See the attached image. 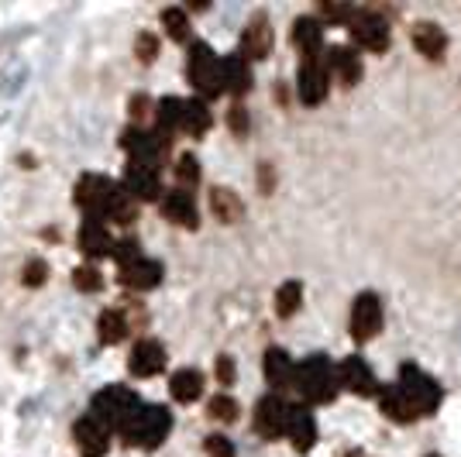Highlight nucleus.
Returning a JSON list of instances; mask_svg holds the SVG:
<instances>
[{
  "label": "nucleus",
  "mask_w": 461,
  "mask_h": 457,
  "mask_svg": "<svg viewBox=\"0 0 461 457\" xmlns=\"http://www.w3.org/2000/svg\"><path fill=\"white\" fill-rule=\"evenodd\" d=\"M441 399H444L441 381L434 379V375H427L417 364L406 362L400 368V379L393 381V385H383L379 409H383L385 419L406 426V423H413V419L420 417H434Z\"/></svg>",
  "instance_id": "nucleus-1"
},
{
  "label": "nucleus",
  "mask_w": 461,
  "mask_h": 457,
  "mask_svg": "<svg viewBox=\"0 0 461 457\" xmlns=\"http://www.w3.org/2000/svg\"><path fill=\"white\" fill-rule=\"evenodd\" d=\"M293 389H300V396L310 406H327V402L338 399L341 379H338V368L330 364L327 354H310V358H303V362L296 364Z\"/></svg>",
  "instance_id": "nucleus-2"
},
{
  "label": "nucleus",
  "mask_w": 461,
  "mask_h": 457,
  "mask_svg": "<svg viewBox=\"0 0 461 457\" xmlns=\"http://www.w3.org/2000/svg\"><path fill=\"white\" fill-rule=\"evenodd\" d=\"M117 434L128 440L131 447H141V451H158V447H162V440L173 434V413H169L166 406H145V402H141V409H138L135 417L128 419Z\"/></svg>",
  "instance_id": "nucleus-3"
},
{
  "label": "nucleus",
  "mask_w": 461,
  "mask_h": 457,
  "mask_svg": "<svg viewBox=\"0 0 461 457\" xmlns=\"http://www.w3.org/2000/svg\"><path fill=\"white\" fill-rule=\"evenodd\" d=\"M186 79L200 94V100H213L224 94V79H221V58L207 41H193L186 52Z\"/></svg>",
  "instance_id": "nucleus-4"
},
{
  "label": "nucleus",
  "mask_w": 461,
  "mask_h": 457,
  "mask_svg": "<svg viewBox=\"0 0 461 457\" xmlns=\"http://www.w3.org/2000/svg\"><path fill=\"white\" fill-rule=\"evenodd\" d=\"M138 409H141V399H138L135 389H128V385H104L94 396V402H90V413L104 426H111V430H121Z\"/></svg>",
  "instance_id": "nucleus-5"
},
{
  "label": "nucleus",
  "mask_w": 461,
  "mask_h": 457,
  "mask_svg": "<svg viewBox=\"0 0 461 457\" xmlns=\"http://www.w3.org/2000/svg\"><path fill=\"white\" fill-rule=\"evenodd\" d=\"M348 31H351V41H355L358 49L375 52V56H383L385 49H389V41H393L389 21H385V14L383 11H375V7L355 11V18H351V24H348Z\"/></svg>",
  "instance_id": "nucleus-6"
},
{
  "label": "nucleus",
  "mask_w": 461,
  "mask_h": 457,
  "mask_svg": "<svg viewBox=\"0 0 461 457\" xmlns=\"http://www.w3.org/2000/svg\"><path fill=\"white\" fill-rule=\"evenodd\" d=\"M124 193L135 200V203H145V200H155L162 193V166L152 162V158H128V169H124Z\"/></svg>",
  "instance_id": "nucleus-7"
},
{
  "label": "nucleus",
  "mask_w": 461,
  "mask_h": 457,
  "mask_svg": "<svg viewBox=\"0 0 461 457\" xmlns=\"http://www.w3.org/2000/svg\"><path fill=\"white\" fill-rule=\"evenodd\" d=\"M286 419H289V406L283 402L279 392H269L255 402V413H251V430L262 440H279L286 437Z\"/></svg>",
  "instance_id": "nucleus-8"
},
{
  "label": "nucleus",
  "mask_w": 461,
  "mask_h": 457,
  "mask_svg": "<svg viewBox=\"0 0 461 457\" xmlns=\"http://www.w3.org/2000/svg\"><path fill=\"white\" fill-rule=\"evenodd\" d=\"M383 330V300L375 292H358L351 303V337L358 344H368Z\"/></svg>",
  "instance_id": "nucleus-9"
},
{
  "label": "nucleus",
  "mask_w": 461,
  "mask_h": 457,
  "mask_svg": "<svg viewBox=\"0 0 461 457\" xmlns=\"http://www.w3.org/2000/svg\"><path fill=\"white\" fill-rule=\"evenodd\" d=\"M114 190H117L114 179H107V175H100V172H83L73 200H77L79 210H86V217H100V220H104V210L111 203Z\"/></svg>",
  "instance_id": "nucleus-10"
},
{
  "label": "nucleus",
  "mask_w": 461,
  "mask_h": 457,
  "mask_svg": "<svg viewBox=\"0 0 461 457\" xmlns=\"http://www.w3.org/2000/svg\"><path fill=\"white\" fill-rule=\"evenodd\" d=\"M338 379H341V389L355 392V396H362V399L383 392V385H379V379H375V372H372L366 358H358V354H348L345 362L338 364Z\"/></svg>",
  "instance_id": "nucleus-11"
},
{
  "label": "nucleus",
  "mask_w": 461,
  "mask_h": 457,
  "mask_svg": "<svg viewBox=\"0 0 461 457\" xmlns=\"http://www.w3.org/2000/svg\"><path fill=\"white\" fill-rule=\"evenodd\" d=\"M73 437H77L79 457H107L111 451V426H104L94 413H83L73 423Z\"/></svg>",
  "instance_id": "nucleus-12"
},
{
  "label": "nucleus",
  "mask_w": 461,
  "mask_h": 457,
  "mask_svg": "<svg viewBox=\"0 0 461 457\" xmlns=\"http://www.w3.org/2000/svg\"><path fill=\"white\" fill-rule=\"evenodd\" d=\"M327 94H330V73L324 69V62L321 58L300 62V73H296V96H300V103L317 107V103L327 100Z\"/></svg>",
  "instance_id": "nucleus-13"
},
{
  "label": "nucleus",
  "mask_w": 461,
  "mask_h": 457,
  "mask_svg": "<svg viewBox=\"0 0 461 457\" xmlns=\"http://www.w3.org/2000/svg\"><path fill=\"white\" fill-rule=\"evenodd\" d=\"M272 24H269V14L266 11H255L249 18V24L241 28V56L249 58V62H262V58H269L272 52Z\"/></svg>",
  "instance_id": "nucleus-14"
},
{
  "label": "nucleus",
  "mask_w": 461,
  "mask_h": 457,
  "mask_svg": "<svg viewBox=\"0 0 461 457\" xmlns=\"http://www.w3.org/2000/svg\"><path fill=\"white\" fill-rule=\"evenodd\" d=\"M166 347L155 341V337H138L131 347V358H128V372L135 379H155L166 372Z\"/></svg>",
  "instance_id": "nucleus-15"
},
{
  "label": "nucleus",
  "mask_w": 461,
  "mask_h": 457,
  "mask_svg": "<svg viewBox=\"0 0 461 457\" xmlns=\"http://www.w3.org/2000/svg\"><path fill=\"white\" fill-rule=\"evenodd\" d=\"M158 210H162V217H166V220H173L176 228H186V230L200 228V210H196V200H193V193L179 190V186H176V190H166Z\"/></svg>",
  "instance_id": "nucleus-16"
},
{
  "label": "nucleus",
  "mask_w": 461,
  "mask_h": 457,
  "mask_svg": "<svg viewBox=\"0 0 461 457\" xmlns=\"http://www.w3.org/2000/svg\"><path fill=\"white\" fill-rule=\"evenodd\" d=\"M77 248L86 258H107V255H114V237L100 217H86L77 230Z\"/></svg>",
  "instance_id": "nucleus-17"
},
{
  "label": "nucleus",
  "mask_w": 461,
  "mask_h": 457,
  "mask_svg": "<svg viewBox=\"0 0 461 457\" xmlns=\"http://www.w3.org/2000/svg\"><path fill=\"white\" fill-rule=\"evenodd\" d=\"M293 45L296 52L303 56V62H313V58L324 56V24L313 18V14H303V18L293 21Z\"/></svg>",
  "instance_id": "nucleus-18"
},
{
  "label": "nucleus",
  "mask_w": 461,
  "mask_h": 457,
  "mask_svg": "<svg viewBox=\"0 0 461 457\" xmlns=\"http://www.w3.org/2000/svg\"><path fill=\"white\" fill-rule=\"evenodd\" d=\"M324 69L327 73H334V79H338L341 86H355V83H362V58H358L355 49H348V45H334V49H327Z\"/></svg>",
  "instance_id": "nucleus-19"
},
{
  "label": "nucleus",
  "mask_w": 461,
  "mask_h": 457,
  "mask_svg": "<svg viewBox=\"0 0 461 457\" xmlns=\"http://www.w3.org/2000/svg\"><path fill=\"white\" fill-rule=\"evenodd\" d=\"M410 41L427 62H441L444 52H447V35H444V28L438 21H417L410 28Z\"/></svg>",
  "instance_id": "nucleus-20"
},
{
  "label": "nucleus",
  "mask_w": 461,
  "mask_h": 457,
  "mask_svg": "<svg viewBox=\"0 0 461 457\" xmlns=\"http://www.w3.org/2000/svg\"><path fill=\"white\" fill-rule=\"evenodd\" d=\"M286 437L293 444V451H300V454H307L310 447L317 444V417L310 413L307 406H289Z\"/></svg>",
  "instance_id": "nucleus-21"
},
{
  "label": "nucleus",
  "mask_w": 461,
  "mask_h": 457,
  "mask_svg": "<svg viewBox=\"0 0 461 457\" xmlns=\"http://www.w3.org/2000/svg\"><path fill=\"white\" fill-rule=\"evenodd\" d=\"M221 79H224V94H230V96L251 94V86H255L251 62L241 56V52H230V56L221 58Z\"/></svg>",
  "instance_id": "nucleus-22"
},
{
  "label": "nucleus",
  "mask_w": 461,
  "mask_h": 457,
  "mask_svg": "<svg viewBox=\"0 0 461 457\" xmlns=\"http://www.w3.org/2000/svg\"><path fill=\"white\" fill-rule=\"evenodd\" d=\"M162 282V262H155V258H138L135 265L121 268V286L131 289V292H149Z\"/></svg>",
  "instance_id": "nucleus-23"
},
{
  "label": "nucleus",
  "mask_w": 461,
  "mask_h": 457,
  "mask_svg": "<svg viewBox=\"0 0 461 457\" xmlns=\"http://www.w3.org/2000/svg\"><path fill=\"white\" fill-rule=\"evenodd\" d=\"M262 372H266V381L272 385V392H283V389H289L293 379H296V362L289 358L283 347H269Z\"/></svg>",
  "instance_id": "nucleus-24"
},
{
  "label": "nucleus",
  "mask_w": 461,
  "mask_h": 457,
  "mask_svg": "<svg viewBox=\"0 0 461 457\" xmlns=\"http://www.w3.org/2000/svg\"><path fill=\"white\" fill-rule=\"evenodd\" d=\"M169 396L176 402H183V406H193V402L203 396V372L200 368H179L173 372V379H169Z\"/></svg>",
  "instance_id": "nucleus-25"
},
{
  "label": "nucleus",
  "mask_w": 461,
  "mask_h": 457,
  "mask_svg": "<svg viewBox=\"0 0 461 457\" xmlns=\"http://www.w3.org/2000/svg\"><path fill=\"white\" fill-rule=\"evenodd\" d=\"M211 213L221 224H238L245 217V203L230 186H213L211 190Z\"/></svg>",
  "instance_id": "nucleus-26"
},
{
  "label": "nucleus",
  "mask_w": 461,
  "mask_h": 457,
  "mask_svg": "<svg viewBox=\"0 0 461 457\" xmlns=\"http://www.w3.org/2000/svg\"><path fill=\"white\" fill-rule=\"evenodd\" d=\"M128 330H131V320H128V313L124 309H104L100 317H96V334H100V344H121L128 337Z\"/></svg>",
  "instance_id": "nucleus-27"
},
{
  "label": "nucleus",
  "mask_w": 461,
  "mask_h": 457,
  "mask_svg": "<svg viewBox=\"0 0 461 457\" xmlns=\"http://www.w3.org/2000/svg\"><path fill=\"white\" fill-rule=\"evenodd\" d=\"M183 111H186V100H179V96H162V100H155V131L162 134H173L183 128Z\"/></svg>",
  "instance_id": "nucleus-28"
},
{
  "label": "nucleus",
  "mask_w": 461,
  "mask_h": 457,
  "mask_svg": "<svg viewBox=\"0 0 461 457\" xmlns=\"http://www.w3.org/2000/svg\"><path fill=\"white\" fill-rule=\"evenodd\" d=\"M211 128H213V114H211V107H207V100H200V96L186 100V111H183V128H179V131H186L190 138H203Z\"/></svg>",
  "instance_id": "nucleus-29"
},
{
  "label": "nucleus",
  "mask_w": 461,
  "mask_h": 457,
  "mask_svg": "<svg viewBox=\"0 0 461 457\" xmlns=\"http://www.w3.org/2000/svg\"><path fill=\"white\" fill-rule=\"evenodd\" d=\"M117 224V228H131L138 220V203L124 193V186L117 183L114 196H111V203H107V210H104V224Z\"/></svg>",
  "instance_id": "nucleus-30"
},
{
  "label": "nucleus",
  "mask_w": 461,
  "mask_h": 457,
  "mask_svg": "<svg viewBox=\"0 0 461 457\" xmlns=\"http://www.w3.org/2000/svg\"><path fill=\"white\" fill-rule=\"evenodd\" d=\"M276 317H283V320H289V317H296L300 313V306H303V286L296 282V279H289V282H283V286L276 289Z\"/></svg>",
  "instance_id": "nucleus-31"
},
{
  "label": "nucleus",
  "mask_w": 461,
  "mask_h": 457,
  "mask_svg": "<svg viewBox=\"0 0 461 457\" xmlns=\"http://www.w3.org/2000/svg\"><path fill=\"white\" fill-rule=\"evenodd\" d=\"M162 28H166V35L173 41H190V35H193L190 11H183V7H166V11H162Z\"/></svg>",
  "instance_id": "nucleus-32"
},
{
  "label": "nucleus",
  "mask_w": 461,
  "mask_h": 457,
  "mask_svg": "<svg viewBox=\"0 0 461 457\" xmlns=\"http://www.w3.org/2000/svg\"><path fill=\"white\" fill-rule=\"evenodd\" d=\"M207 417L213 419V423H238V417H241V406H238V399H230L228 392H217L213 399H207Z\"/></svg>",
  "instance_id": "nucleus-33"
},
{
  "label": "nucleus",
  "mask_w": 461,
  "mask_h": 457,
  "mask_svg": "<svg viewBox=\"0 0 461 457\" xmlns=\"http://www.w3.org/2000/svg\"><path fill=\"white\" fill-rule=\"evenodd\" d=\"M173 172H176V183H179V190H196L200 186V158L193 152H186V155H179L176 158V166H173Z\"/></svg>",
  "instance_id": "nucleus-34"
},
{
  "label": "nucleus",
  "mask_w": 461,
  "mask_h": 457,
  "mask_svg": "<svg viewBox=\"0 0 461 457\" xmlns=\"http://www.w3.org/2000/svg\"><path fill=\"white\" fill-rule=\"evenodd\" d=\"M73 286H77L79 292H86V296H94V292H100L107 282H104V275H100L96 265H79L77 272H73Z\"/></svg>",
  "instance_id": "nucleus-35"
},
{
  "label": "nucleus",
  "mask_w": 461,
  "mask_h": 457,
  "mask_svg": "<svg viewBox=\"0 0 461 457\" xmlns=\"http://www.w3.org/2000/svg\"><path fill=\"white\" fill-rule=\"evenodd\" d=\"M21 282L28 289H41L49 282V262L45 258H28L24 268H21Z\"/></svg>",
  "instance_id": "nucleus-36"
},
{
  "label": "nucleus",
  "mask_w": 461,
  "mask_h": 457,
  "mask_svg": "<svg viewBox=\"0 0 461 457\" xmlns=\"http://www.w3.org/2000/svg\"><path fill=\"white\" fill-rule=\"evenodd\" d=\"M355 11H358V7H348V4H321V7H317V21H321V24H327V21H330V24H351Z\"/></svg>",
  "instance_id": "nucleus-37"
},
{
  "label": "nucleus",
  "mask_w": 461,
  "mask_h": 457,
  "mask_svg": "<svg viewBox=\"0 0 461 457\" xmlns=\"http://www.w3.org/2000/svg\"><path fill=\"white\" fill-rule=\"evenodd\" d=\"M114 258L121 268L135 265L138 258H141V245H138V237H121V241H114Z\"/></svg>",
  "instance_id": "nucleus-38"
},
{
  "label": "nucleus",
  "mask_w": 461,
  "mask_h": 457,
  "mask_svg": "<svg viewBox=\"0 0 461 457\" xmlns=\"http://www.w3.org/2000/svg\"><path fill=\"white\" fill-rule=\"evenodd\" d=\"M135 58L141 62V66H152L155 58H158V35H152V31H138Z\"/></svg>",
  "instance_id": "nucleus-39"
},
{
  "label": "nucleus",
  "mask_w": 461,
  "mask_h": 457,
  "mask_svg": "<svg viewBox=\"0 0 461 457\" xmlns=\"http://www.w3.org/2000/svg\"><path fill=\"white\" fill-rule=\"evenodd\" d=\"M213 379H217L221 389H230V385L238 381V364H234L230 354H221V358L213 362Z\"/></svg>",
  "instance_id": "nucleus-40"
},
{
  "label": "nucleus",
  "mask_w": 461,
  "mask_h": 457,
  "mask_svg": "<svg viewBox=\"0 0 461 457\" xmlns=\"http://www.w3.org/2000/svg\"><path fill=\"white\" fill-rule=\"evenodd\" d=\"M228 128H230V134H238V138H249V131H251V114L241 107V103H234L228 111Z\"/></svg>",
  "instance_id": "nucleus-41"
},
{
  "label": "nucleus",
  "mask_w": 461,
  "mask_h": 457,
  "mask_svg": "<svg viewBox=\"0 0 461 457\" xmlns=\"http://www.w3.org/2000/svg\"><path fill=\"white\" fill-rule=\"evenodd\" d=\"M203 447H207V457H238L230 437H224V434H211V437L203 440Z\"/></svg>",
  "instance_id": "nucleus-42"
},
{
  "label": "nucleus",
  "mask_w": 461,
  "mask_h": 457,
  "mask_svg": "<svg viewBox=\"0 0 461 457\" xmlns=\"http://www.w3.org/2000/svg\"><path fill=\"white\" fill-rule=\"evenodd\" d=\"M152 111H155V103H152V96L149 94H135L131 100H128V114L135 117V121H145Z\"/></svg>",
  "instance_id": "nucleus-43"
},
{
  "label": "nucleus",
  "mask_w": 461,
  "mask_h": 457,
  "mask_svg": "<svg viewBox=\"0 0 461 457\" xmlns=\"http://www.w3.org/2000/svg\"><path fill=\"white\" fill-rule=\"evenodd\" d=\"M258 193L262 196L276 193V166L272 162H258Z\"/></svg>",
  "instance_id": "nucleus-44"
},
{
  "label": "nucleus",
  "mask_w": 461,
  "mask_h": 457,
  "mask_svg": "<svg viewBox=\"0 0 461 457\" xmlns=\"http://www.w3.org/2000/svg\"><path fill=\"white\" fill-rule=\"evenodd\" d=\"M345 457H366V454H362V451H348Z\"/></svg>",
  "instance_id": "nucleus-45"
},
{
  "label": "nucleus",
  "mask_w": 461,
  "mask_h": 457,
  "mask_svg": "<svg viewBox=\"0 0 461 457\" xmlns=\"http://www.w3.org/2000/svg\"><path fill=\"white\" fill-rule=\"evenodd\" d=\"M427 457H441V454H427Z\"/></svg>",
  "instance_id": "nucleus-46"
}]
</instances>
